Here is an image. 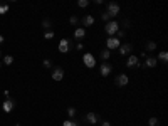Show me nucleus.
<instances>
[{
	"mask_svg": "<svg viewBox=\"0 0 168 126\" xmlns=\"http://www.w3.org/2000/svg\"><path fill=\"white\" fill-rule=\"evenodd\" d=\"M118 30H119V25H118V22H116V20L108 22L106 27H104V32L108 34V35H113V34H116Z\"/></svg>",
	"mask_w": 168,
	"mask_h": 126,
	"instance_id": "nucleus-1",
	"label": "nucleus"
},
{
	"mask_svg": "<svg viewBox=\"0 0 168 126\" xmlns=\"http://www.w3.org/2000/svg\"><path fill=\"white\" fill-rule=\"evenodd\" d=\"M118 14H119V5L114 4V2H109V4H108V15H109V17H116Z\"/></svg>",
	"mask_w": 168,
	"mask_h": 126,
	"instance_id": "nucleus-2",
	"label": "nucleus"
},
{
	"mask_svg": "<svg viewBox=\"0 0 168 126\" xmlns=\"http://www.w3.org/2000/svg\"><path fill=\"white\" fill-rule=\"evenodd\" d=\"M83 62L86 64V67L93 69L96 66V59L93 57V54H84V56H83Z\"/></svg>",
	"mask_w": 168,
	"mask_h": 126,
	"instance_id": "nucleus-3",
	"label": "nucleus"
},
{
	"mask_svg": "<svg viewBox=\"0 0 168 126\" xmlns=\"http://www.w3.org/2000/svg\"><path fill=\"white\" fill-rule=\"evenodd\" d=\"M69 49H71V41H69V39H62V41L59 42V52L67 54Z\"/></svg>",
	"mask_w": 168,
	"mask_h": 126,
	"instance_id": "nucleus-4",
	"label": "nucleus"
},
{
	"mask_svg": "<svg viewBox=\"0 0 168 126\" xmlns=\"http://www.w3.org/2000/svg\"><path fill=\"white\" fill-rule=\"evenodd\" d=\"M128 81H130V79H128V76H126V74H119V76L114 79V84L118 86V88H123V86H126V84H128Z\"/></svg>",
	"mask_w": 168,
	"mask_h": 126,
	"instance_id": "nucleus-5",
	"label": "nucleus"
},
{
	"mask_svg": "<svg viewBox=\"0 0 168 126\" xmlns=\"http://www.w3.org/2000/svg\"><path fill=\"white\" fill-rule=\"evenodd\" d=\"M126 66L128 67H140V59L136 56H130V57L126 59Z\"/></svg>",
	"mask_w": 168,
	"mask_h": 126,
	"instance_id": "nucleus-6",
	"label": "nucleus"
},
{
	"mask_svg": "<svg viewBox=\"0 0 168 126\" xmlns=\"http://www.w3.org/2000/svg\"><path fill=\"white\" fill-rule=\"evenodd\" d=\"M106 46H108V51H109V49H118L119 47V41H118L116 37H109V39L106 41Z\"/></svg>",
	"mask_w": 168,
	"mask_h": 126,
	"instance_id": "nucleus-7",
	"label": "nucleus"
},
{
	"mask_svg": "<svg viewBox=\"0 0 168 126\" xmlns=\"http://www.w3.org/2000/svg\"><path fill=\"white\" fill-rule=\"evenodd\" d=\"M64 77V69L62 67H56L52 71V79L54 81H62Z\"/></svg>",
	"mask_w": 168,
	"mask_h": 126,
	"instance_id": "nucleus-8",
	"label": "nucleus"
},
{
	"mask_svg": "<svg viewBox=\"0 0 168 126\" xmlns=\"http://www.w3.org/2000/svg\"><path fill=\"white\" fill-rule=\"evenodd\" d=\"M111 69H113V66H111V64H108V62H103L101 64V76H109V72H111Z\"/></svg>",
	"mask_w": 168,
	"mask_h": 126,
	"instance_id": "nucleus-9",
	"label": "nucleus"
},
{
	"mask_svg": "<svg viewBox=\"0 0 168 126\" xmlns=\"http://www.w3.org/2000/svg\"><path fill=\"white\" fill-rule=\"evenodd\" d=\"M131 44H123V46H119V54L121 56H128V54L131 52Z\"/></svg>",
	"mask_w": 168,
	"mask_h": 126,
	"instance_id": "nucleus-10",
	"label": "nucleus"
},
{
	"mask_svg": "<svg viewBox=\"0 0 168 126\" xmlns=\"http://www.w3.org/2000/svg\"><path fill=\"white\" fill-rule=\"evenodd\" d=\"M98 119H99V118H98V114H96V113H88V114H86V121H88V123H91V125H96V123H98Z\"/></svg>",
	"mask_w": 168,
	"mask_h": 126,
	"instance_id": "nucleus-11",
	"label": "nucleus"
},
{
	"mask_svg": "<svg viewBox=\"0 0 168 126\" xmlns=\"http://www.w3.org/2000/svg\"><path fill=\"white\" fill-rule=\"evenodd\" d=\"M74 37H76V39H84V37H86V29H84V27H77V29L74 30Z\"/></svg>",
	"mask_w": 168,
	"mask_h": 126,
	"instance_id": "nucleus-12",
	"label": "nucleus"
},
{
	"mask_svg": "<svg viewBox=\"0 0 168 126\" xmlns=\"http://www.w3.org/2000/svg\"><path fill=\"white\" fill-rule=\"evenodd\" d=\"M2 108H4V111H5V113H10V111L14 109V101H12V99H5Z\"/></svg>",
	"mask_w": 168,
	"mask_h": 126,
	"instance_id": "nucleus-13",
	"label": "nucleus"
},
{
	"mask_svg": "<svg viewBox=\"0 0 168 126\" xmlns=\"http://www.w3.org/2000/svg\"><path fill=\"white\" fill-rule=\"evenodd\" d=\"M156 62H158L156 57H146L145 59V67H155Z\"/></svg>",
	"mask_w": 168,
	"mask_h": 126,
	"instance_id": "nucleus-14",
	"label": "nucleus"
},
{
	"mask_svg": "<svg viewBox=\"0 0 168 126\" xmlns=\"http://www.w3.org/2000/svg\"><path fill=\"white\" fill-rule=\"evenodd\" d=\"M93 24H94V17L93 15H86L83 19V25L84 27H89V25H93Z\"/></svg>",
	"mask_w": 168,
	"mask_h": 126,
	"instance_id": "nucleus-15",
	"label": "nucleus"
},
{
	"mask_svg": "<svg viewBox=\"0 0 168 126\" xmlns=\"http://www.w3.org/2000/svg\"><path fill=\"white\" fill-rule=\"evenodd\" d=\"M9 12V5L7 4H0V15H5Z\"/></svg>",
	"mask_w": 168,
	"mask_h": 126,
	"instance_id": "nucleus-16",
	"label": "nucleus"
},
{
	"mask_svg": "<svg viewBox=\"0 0 168 126\" xmlns=\"http://www.w3.org/2000/svg\"><path fill=\"white\" fill-rule=\"evenodd\" d=\"M155 49H156V44H155L153 41H150L146 44V51H148V52H151V51H155Z\"/></svg>",
	"mask_w": 168,
	"mask_h": 126,
	"instance_id": "nucleus-17",
	"label": "nucleus"
},
{
	"mask_svg": "<svg viewBox=\"0 0 168 126\" xmlns=\"http://www.w3.org/2000/svg\"><path fill=\"white\" fill-rule=\"evenodd\" d=\"M109 56H111V52H109V51H108V49H106V51H103V52H101V59H103V61H108V59H109Z\"/></svg>",
	"mask_w": 168,
	"mask_h": 126,
	"instance_id": "nucleus-18",
	"label": "nucleus"
},
{
	"mask_svg": "<svg viewBox=\"0 0 168 126\" xmlns=\"http://www.w3.org/2000/svg\"><path fill=\"white\" fill-rule=\"evenodd\" d=\"M158 123H160V121H158V118H155V116L148 119V125H150V126H158Z\"/></svg>",
	"mask_w": 168,
	"mask_h": 126,
	"instance_id": "nucleus-19",
	"label": "nucleus"
},
{
	"mask_svg": "<svg viewBox=\"0 0 168 126\" xmlns=\"http://www.w3.org/2000/svg\"><path fill=\"white\" fill-rule=\"evenodd\" d=\"M12 62H14V57H12V56H5V57H4V64H5V66H10Z\"/></svg>",
	"mask_w": 168,
	"mask_h": 126,
	"instance_id": "nucleus-20",
	"label": "nucleus"
},
{
	"mask_svg": "<svg viewBox=\"0 0 168 126\" xmlns=\"http://www.w3.org/2000/svg\"><path fill=\"white\" fill-rule=\"evenodd\" d=\"M160 59H161L163 62H167V61H168V52H167V51H163V52H160Z\"/></svg>",
	"mask_w": 168,
	"mask_h": 126,
	"instance_id": "nucleus-21",
	"label": "nucleus"
},
{
	"mask_svg": "<svg viewBox=\"0 0 168 126\" xmlns=\"http://www.w3.org/2000/svg\"><path fill=\"white\" fill-rule=\"evenodd\" d=\"M67 114L69 118H74L76 116V108H67Z\"/></svg>",
	"mask_w": 168,
	"mask_h": 126,
	"instance_id": "nucleus-22",
	"label": "nucleus"
},
{
	"mask_svg": "<svg viewBox=\"0 0 168 126\" xmlns=\"http://www.w3.org/2000/svg\"><path fill=\"white\" fill-rule=\"evenodd\" d=\"M62 126H77V123H76V121H72V119H69V121H64Z\"/></svg>",
	"mask_w": 168,
	"mask_h": 126,
	"instance_id": "nucleus-23",
	"label": "nucleus"
},
{
	"mask_svg": "<svg viewBox=\"0 0 168 126\" xmlns=\"http://www.w3.org/2000/svg\"><path fill=\"white\" fill-rule=\"evenodd\" d=\"M69 22H71L72 25H77V24H79V19H77V17H76V15H72V17H71V19H69Z\"/></svg>",
	"mask_w": 168,
	"mask_h": 126,
	"instance_id": "nucleus-24",
	"label": "nucleus"
},
{
	"mask_svg": "<svg viewBox=\"0 0 168 126\" xmlns=\"http://www.w3.org/2000/svg\"><path fill=\"white\" fill-rule=\"evenodd\" d=\"M88 4H89L88 0H79V2H77V5L81 7V9H84V7H88Z\"/></svg>",
	"mask_w": 168,
	"mask_h": 126,
	"instance_id": "nucleus-25",
	"label": "nucleus"
},
{
	"mask_svg": "<svg viewBox=\"0 0 168 126\" xmlns=\"http://www.w3.org/2000/svg\"><path fill=\"white\" fill-rule=\"evenodd\" d=\"M42 27L49 32V29H51V22H49V20H44V22H42Z\"/></svg>",
	"mask_w": 168,
	"mask_h": 126,
	"instance_id": "nucleus-26",
	"label": "nucleus"
},
{
	"mask_svg": "<svg viewBox=\"0 0 168 126\" xmlns=\"http://www.w3.org/2000/svg\"><path fill=\"white\" fill-rule=\"evenodd\" d=\"M101 19H103L104 22L109 20V15H108V12H103V14H101Z\"/></svg>",
	"mask_w": 168,
	"mask_h": 126,
	"instance_id": "nucleus-27",
	"label": "nucleus"
},
{
	"mask_svg": "<svg viewBox=\"0 0 168 126\" xmlns=\"http://www.w3.org/2000/svg\"><path fill=\"white\" fill-rule=\"evenodd\" d=\"M44 66H46L47 69H51V67H52V62H51L49 59H46V61H44Z\"/></svg>",
	"mask_w": 168,
	"mask_h": 126,
	"instance_id": "nucleus-28",
	"label": "nucleus"
},
{
	"mask_svg": "<svg viewBox=\"0 0 168 126\" xmlns=\"http://www.w3.org/2000/svg\"><path fill=\"white\" fill-rule=\"evenodd\" d=\"M44 37H46V39H52V37H54V32H52V30L46 32V35H44Z\"/></svg>",
	"mask_w": 168,
	"mask_h": 126,
	"instance_id": "nucleus-29",
	"label": "nucleus"
},
{
	"mask_svg": "<svg viewBox=\"0 0 168 126\" xmlns=\"http://www.w3.org/2000/svg\"><path fill=\"white\" fill-rule=\"evenodd\" d=\"M125 35H126L125 30H118V37H119V39H121V37H125Z\"/></svg>",
	"mask_w": 168,
	"mask_h": 126,
	"instance_id": "nucleus-30",
	"label": "nucleus"
},
{
	"mask_svg": "<svg viewBox=\"0 0 168 126\" xmlns=\"http://www.w3.org/2000/svg\"><path fill=\"white\" fill-rule=\"evenodd\" d=\"M4 96H5V99H10V93L9 91H4Z\"/></svg>",
	"mask_w": 168,
	"mask_h": 126,
	"instance_id": "nucleus-31",
	"label": "nucleus"
},
{
	"mask_svg": "<svg viewBox=\"0 0 168 126\" xmlns=\"http://www.w3.org/2000/svg\"><path fill=\"white\" fill-rule=\"evenodd\" d=\"M83 47H84V46H83V44H81V42H79L77 46H76V49H77V51H83Z\"/></svg>",
	"mask_w": 168,
	"mask_h": 126,
	"instance_id": "nucleus-32",
	"label": "nucleus"
},
{
	"mask_svg": "<svg viewBox=\"0 0 168 126\" xmlns=\"http://www.w3.org/2000/svg\"><path fill=\"white\" fill-rule=\"evenodd\" d=\"M101 126H111V123H109V121H103V123H101Z\"/></svg>",
	"mask_w": 168,
	"mask_h": 126,
	"instance_id": "nucleus-33",
	"label": "nucleus"
},
{
	"mask_svg": "<svg viewBox=\"0 0 168 126\" xmlns=\"http://www.w3.org/2000/svg\"><path fill=\"white\" fill-rule=\"evenodd\" d=\"M2 42H4V35H0V44H2Z\"/></svg>",
	"mask_w": 168,
	"mask_h": 126,
	"instance_id": "nucleus-34",
	"label": "nucleus"
},
{
	"mask_svg": "<svg viewBox=\"0 0 168 126\" xmlns=\"http://www.w3.org/2000/svg\"><path fill=\"white\" fill-rule=\"evenodd\" d=\"M0 67H2V62H0Z\"/></svg>",
	"mask_w": 168,
	"mask_h": 126,
	"instance_id": "nucleus-35",
	"label": "nucleus"
},
{
	"mask_svg": "<svg viewBox=\"0 0 168 126\" xmlns=\"http://www.w3.org/2000/svg\"><path fill=\"white\" fill-rule=\"evenodd\" d=\"M17 126H20V125H17Z\"/></svg>",
	"mask_w": 168,
	"mask_h": 126,
	"instance_id": "nucleus-36",
	"label": "nucleus"
}]
</instances>
